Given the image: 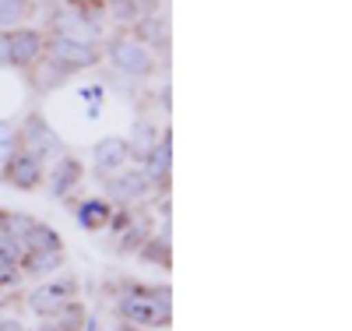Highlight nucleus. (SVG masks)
<instances>
[{
    "label": "nucleus",
    "mask_w": 352,
    "mask_h": 331,
    "mask_svg": "<svg viewBox=\"0 0 352 331\" xmlns=\"http://www.w3.org/2000/svg\"><path fill=\"white\" fill-rule=\"evenodd\" d=\"M124 317L138 321V324H166L169 321V303H166V292L155 296H127L120 303Z\"/></svg>",
    "instance_id": "obj_1"
},
{
    "label": "nucleus",
    "mask_w": 352,
    "mask_h": 331,
    "mask_svg": "<svg viewBox=\"0 0 352 331\" xmlns=\"http://www.w3.org/2000/svg\"><path fill=\"white\" fill-rule=\"evenodd\" d=\"M53 56L64 60V64H92L96 60V50L88 46L85 39H67V36H56L53 39Z\"/></svg>",
    "instance_id": "obj_2"
},
{
    "label": "nucleus",
    "mask_w": 352,
    "mask_h": 331,
    "mask_svg": "<svg viewBox=\"0 0 352 331\" xmlns=\"http://www.w3.org/2000/svg\"><path fill=\"white\" fill-rule=\"evenodd\" d=\"M113 64L131 71V74H141V71H148V53L141 50V43H116L113 46Z\"/></svg>",
    "instance_id": "obj_3"
},
{
    "label": "nucleus",
    "mask_w": 352,
    "mask_h": 331,
    "mask_svg": "<svg viewBox=\"0 0 352 331\" xmlns=\"http://www.w3.org/2000/svg\"><path fill=\"white\" fill-rule=\"evenodd\" d=\"M67 292H71V282H64V286H43V289H36V292H32V310H39V314H53V310H60Z\"/></svg>",
    "instance_id": "obj_4"
},
{
    "label": "nucleus",
    "mask_w": 352,
    "mask_h": 331,
    "mask_svg": "<svg viewBox=\"0 0 352 331\" xmlns=\"http://www.w3.org/2000/svg\"><path fill=\"white\" fill-rule=\"evenodd\" d=\"M124 159H127V141H120V138H106V141L96 145V162H99L102 169H116Z\"/></svg>",
    "instance_id": "obj_5"
},
{
    "label": "nucleus",
    "mask_w": 352,
    "mask_h": 331,
    "mask_svg": "<svg viewBox=\"0 0 352 331\" xmlns=\"http://www.w3.org/2000/svg\"><path fill=\"white\" fill-rule=\"evenodd\" d=\"M39 46H43V39H39L36 32H18V36H11V64H28V60L39 53Z\"/></svg>",
    "instance_id": "obj_6"
},
{
    "label": "nucleus",
    "mask_w": 352,
    "mask_h": 331,
    "mask_svg": "<svg viewBox=\"0 0 352 331\" xmlns=\"http://www.w3.org/2000/svg\"><path fill=\"white\" fill-rule=\"evenodd\" d=\"M144 191H148V176H144V173H127V176H120V180L113 184V194L124 197V201L141 197Z\"/></svg>",
    "instance_id": "obj_7"
},
{
    "label": "nucleus",
    "mask_w": 352,
    "mask_h": 331,
    "mask_svg": "<svg viewBox=\"0 0 352 331\" xmlns=\"http://www.w3.org/2000/svg\"><path fill=\"white\" fill-rule=\"evenodd\" d=\"M11 180H14L18 187H32L36 180H39V162H36V156L14 159V162H11Z\"/></svg>",
    "instance_id": "obj_8"
},
{
    "label": "nucleus",
    "mask_w": 352,
    "mask_h": 331,
    "mask_svg": "<svg viewBox=\"0 0 352 331\" xmlns=\"http://www.w3.org/2000/svg\"><path fill=\"white\" fill-rule=\"evenodd\" d=\"M25 244H28V250H56V247H60V236H56V233H50V229H43V226H32V229H28L25 233Z\"/></svg>",
    "instance_id": "obj_9"
},
{
    "label": "nucleus",
    "mask_w": 352,
    "mask_h": 331,
    "mask_svg": "<svg viewBox=\"0 0 352 331\" xmlns=\"http://www.w3.org/2000/svg\"><path fill=\"white\" fill-rule=\"evenodd\" d=\"M28 141H32L36 152H56V138L50 134L43 120H28Z\"/></svg>",
    "instance_id": "obj_10"
},
{
    "label": "nucleus",
    "mask_w": 352,
    "mask_h": 331,
    "mask_svg": "<svg viewBox=\"0 0 352 331\" xmlns=\"http://www.w3.org/2000/svg\"><path fill=\"white\" fill-rule=\"evenodd\" d=\"M81 226H99L102 219H106V204H99V201H88V204H81Z\"/></svg>",
    "instance_id": "obj_11"
},
{
    "label": "nucleus",
    "mask_w": 352,
    "mask_h": 331,
    "mask_svg": "<svg viewBox=\"0 0 352 331\" xmlns=\"http://www.w3.org/2000/svg\"><path fill=\"white\" fill-rule=\"evenodd\" d=\"M74 176H78V166H74V162H60V173L53 176V191L64 194V191L74 184Z\"/></svg>",
    "instance_id": "obj_12"
},
{
    "label": "nucleus",
    "mask_w": 352,
    "mask_h": 331,
    "mask_svg": "<svg viewBox=\"0 0 352 331\" xmlns=\"http://www.w3.org/2000/svg\"><path fill=\"white\" fill-rule=\"evenodd\" d=\"M21 257V244H18V239L11 236V233H0V261H18Z\"/></svg>",
    "instance_id": "obj_13"
},
{
    "label": "nucleus",
    "mask_w": 352,
    "mask_h": 331,
    "mask_svg": "<svg viewBox=\"0 0 352 331\" xmlns=\"http://www.w3.org/2000/svg\"><path fill=\"white\" fill-rule=\"evenodd\" d=\"M166 162H169V145H159L155 152L148 156V176H162L166 173Z\"/></svg>",
    "instance_id": "obj_14"
},
{
    "label": "nucleus",
    "mask_w": 352,
    "mask_h": 331,
    "mask_svg": "<svg viewBox=\"0 0 352 331\" xmlns=\"http://www.w3.org/2000/svg\"><path fill=\"white\" fill-rule=\"evenodd\" d=\"M21 11H25V4H21V0H0V25L21 21Z\"/></svg>",
    "instance_id": "obj_15"
},
{
    "label": "nucleus",
    "mask_w": 352,
    "mask_h": 331,
    "mask_svg": "<svg viewBox=\"0 0 352 331\" xmlns=\"http://www.w3.org/2000/svg\"><path fill=\"white\" fill-rule=\"evenodd\" d=\"M14 152V131L8 124H0V162H8Z\"/></svg>",
    "instance_id": "obj_16"
},
{
    "label": "nucleus",
    "mask_w": 352,
    "mask_h": 331,
    "mask_svg": "<svg viewBox=\"0 0 352 331\" xmlns=\"http://www.w3.org/2000/svg\"><path fill=\"white\" fill-rule=\"evenodd\" d=\"M0 64H11V36H0Z\"/></svg>",
    "instance_id": "obj_17"
},
{
    "label": "nucleus",
    "mask_w": 352,
    "mask_h": 331,
    "mask_svg": "<svg viewBox=\"0 0 352 331\" xmlns=\"http://www.w3.org/2000/svg\"><path fill=\"white\" fill-rule=\"evenodd\" d=\"M0 282H14V264L0 261Z\"/></svg>",
    "instance_id": "obj_18"
},
{
    "label": "nucleus",
    "mask_w": 352,
    "mask_h": 331,
    "mask_svg": "<svg viewBox=\"0 0 352 331\" xmlns=\"http://www.w3.org/2000/svg\"><path fill=\"white\" fill-rule=\"evenodd\" d=\"M0 331H21V324H14V321H8V324H0Z\"/></svg>",
    "instance_id": "obj_19"
}]
</instances>
